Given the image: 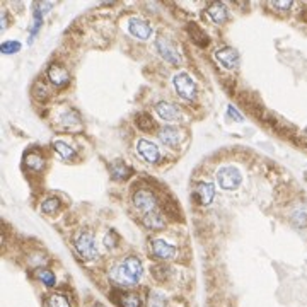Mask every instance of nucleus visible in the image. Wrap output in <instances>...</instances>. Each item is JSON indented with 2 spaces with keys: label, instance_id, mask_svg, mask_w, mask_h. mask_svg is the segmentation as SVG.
<instances>
[{
  "label": "nucleus",
  "instance_id": "nucleus-1",
  "mask_svg": "<svg viewBox=\"0 0 307 307\" xmlns=\"http://www.w3.org/2000/svg\"><path fill=\"white\" fill-rule=\"evenodd\" d=\"M142 273H143L142 261L135 256H130L116 264L111 270V273H109V276H111L113 282L118 283V285L128 287V285L138 283L140 278H142Z\"/></svg>",
  "mask_w": 307,
  "mask_h": 307
},
{
  "label": "nucleus",
  "instance_id": "nucleus-2",
  "mask_svg": "<svg viewBox=\"0 0 307 307\" xmlns=\"http://www.w3.org/2000/svg\"><path fill=\"white\" fill-rule=\"evenodd\" d=\"M74 246L77 249V253L81 258H84L87 261H94L97 258V246L94 241V236L89 230H82V232L75 234L74 237Z\"/></svg>",
  "mask_w": 307,
  "mask_h": 307
},
{
  "label": "nucleus",
  "instance_id": "nucleus-3",
  "mask_svg": "<svg viewBox=\"0 0 307 307\" xmlns=\"http://www.w3.org/2000/svg\"><path fill=\"white\" fill-rule=\"evenodd\" d=\"M241 181V171L236 166H223L217 171V183L222 189H236Z\"/></svg>",
  "mask_w": 307,
  "mask_h": 307
},
{
  "label": "nucleus",
  "instance_id": "nucleus-4",
  "mask_svg": "<svg viewBox=\"0 0 307 307\" xmlns=\"http://www.w3.org/2000/svg\"><path fill=\"white\" fill-rule=\"evenodd\" d=\"M173 84H174L176 92L179 94L183 99H186V101H195L196 99V84L188 74L181 72V74L174 75Z\"/></svg>",
  "mask_w": 307,
  "mask_h": 307
},
{
  "label": "nucleus",
  "instance_id": "nucleus-5",
  "mask_svg": "<svg viewBox=\"0 0 307 307\" xmlns=\"http://www.w3.org/2000/svg\"><path fill=\"white\" fill-rule=\"evenodd\" d=\"M155 48H157L159 55L166 60V62L173 63V65H179L181 63V53L176 48V44L171 40L164 36H159L157 41H155Z\"/></svg>",
  "mask_w": 307,
  "mask_h": 307
},
{
  "label": "nucleus",
  "instance_id": "nucleus-6",
  "mask_svg": "<svg viewBox=\"0 0 307 307\" xmlns=\"http://www.w3.org/2000/svg\"><path fill=\"white\" fill-rule=\"evenodd\" d=\"M133 205L138 210L149 214V212L155 210L157 198H155V195L150 189H138V191L133 193Z\"/></svg>",
  "mask_w": 307,
  "mask_h": 307
},
{
  "label": "nucleus",
  "instance_id": "nucleus-7",
  "mask_svg": "<svg viewBox=\"0 0 307 307\" xmlns=\"http://www.w3.org/2000/svg\"><path fill=\"white\" fill-rule=\"evenodd\" d=\"M215 58L217 62L227 68V70H234L239 65V53L232 46H223L220 50L215 51Z\"/></svg>",
  "mask_w": 307,
  "mask_h": 307
},
{
  "label": "nucleus",
  "instance_id": "nucleus-8",
  "mask_svg": "<svg viewBox=\"0 0 307 307\" xmlns=\"http://www.w3.org/2000/svg\"><path fill=\"white\" fill-rule=\"evenodd\" d=\"M150 253L157 260H173L176 256V248L169 242L162 241V239H154V241H150Z\"/></svg>",
  "mask_w": 307,
  "mask_h": 307
},
{
  "label": "nucleus",
  "instance_id": "nucleus-9",
  "mask_svg": "<svg viewBox=\"0 0 307 307\" xmlns=\"http://www.w3.org/2000/svg\"><path fill=\"white\" fill-rule=\"evenodd\" d=\"M136 152L142 155L147 162H150V164H155V162L159 161V157H161V154H159V147L147 138L138 140V143H136Z\"/></svg>",
  "mask_w": 307,
  "mask_h": 307
},
{
  "label": "nucleus",
  "instance_id": "nucleus-10",
  "mask_svg": "<svg viewBox=\"0 0 307 307\" xmlns=\"http://www.w3.org/2000/svg\"><path fill=\"white\" fill-rule=\"evenodd\" d=\"M48 79H50L51 84L63 87L70 82V74H68V70L62 63H51L48 67Z\"/></svg>",
  "mask_w": 307,
  "mask_h": 307
},
{
  "label": "nucleus",
  "instance_id": "nucleus-11",
  "mask_svg": "<svg viewBox=\"0 0 307 307\" xmlns=\"http://www.w3.org/2000/svg\"><path fill=\"white\" fill-rule=\"evenodd\" d=\"M128 31L133 34L135 38H138V40H147V38L152 34V28H150L149 22H145L143 19L132 17L130 21H128Z\"/></svg>",
  "mask_w": 307,
  "mask_h": 307
},
{
  "label": "nucleus",
  "instance_id": "nucleus-12",
  "mask_svg": "<svg viewBox=\"0 0 307 307\" xmlns=\"http://www.w3.org/2000/svg\"><path fill=\"white\" fill-rule=\"evenodd\" d=\"M155 111H157V115L166 121H176V120H179V116H181L177 106L169 101H159L157 104H155Z\"/></svg>",
  "mask_w": 307,
  "mask_h": 307
},
{
  "label": "nucleus",
  "instance_id": "nucleus-13",
  "mask_svg": "<svg viewBox=\"0 0 307 307\" xmlns=\"http://www.w3.org/2000/svg\"><path fill=\"white\" fill-rule=\"evenodd\" d=\"M195 196L202 205H208L212 203L215 196V188L210 181H198L195 186Z\"/></svg>",
  "mask_w": 307,
  "mask_h": 307
},
{
  "label": "nucleus",
  "instance_id": "nucleus-14",
  "mask_svg": "<svg viewBox=\"0 0 307 307\" xmlns=\"http://www.w3.org/2000/svg\"><path fill=\"white\" fill-rule=\"evenodd\" d=\"M159 138H161V142L166 143V145L176 147V145H179V142H181V132L174 127H162L161 130H159Z\"/></svg>",
  "mask_w": 307,
  "mask_h": 307
},
{
  "label": "nucleus",
  "instance_id": "nucleus-15",
  "mask_svg": "<svg viewBox=\"0 0 307 307\" xmlns=\"http://www.w3.org/2000/svg\"><path fill=\"white\" fill-rule=\"evenodd\" d=\"M142 222H143V225L149 227V229H152V230L164 229L166 227V219L159 210H152V212H149V214H145L142 219Z\"/></svg>",
  "mask_w": 307,
  "mask_h": 307
},
{
  "label": "nucleus",
  "instance_id": "nucleus-16",
  "mask_svg": "<svg viewBox=\"0 0 307 307\" xmlns=\"http://www.w3.org/2000/svg\"><path fill=\"white\" fill-rule=\"evenodd\" d=\"M115 299L120 307H142L140 295L135 292H118L115 294Z\"/></svg>",
  "mask_w": 307,
  "mask_h": 307
},
{
  "label": "nucleus",
  "instance_id": "nucleus-17",
  "mask_svg": "<svg viewBox=\"0 0 307 307\" xmlns=\"http://www.w3.org/2000/svg\"><path fill=\"white\" fill-rule=\"evenodd\" d=\"M208 12V17L212 19L214 22H217V24H222V22L227 21V16H229V12H227V7L223 5L220 2H214L208 5L207 9Z\"/></svg>",
  "mask_w": 307,
  "mask_h": 307
},
{
  "label": "nucleus",
  "instance_id": "nucleus-18",
  "mask_svg": "<svg viewBox=\"0 0 307 307\" xmlns=\"http://www.w3.org/2000/svg\"><path fill=\"white\" fill-rule=\"evenodd\" d=\"M188 34L191 36V40L200 46H207L210 43V38L207 36V33L202 28H198L196 24H188Z\"/></svg>",
  "mask_w": 307,
  "mask_h": 307
},
{
  "label": "nucleus",
  "instance_id": "nucleus-19",
  "mask_svg": "<svg viewBox=\"0 0 307 307\" xmlns=\"http://www.w3.org/2000/svg\"><path fill=\"white\" fill-rule=\"evenodd\" d=\"M290 219L294 222V225L297 227H306L307 225V205H297L294 210L290 212Z\"/></svg>",
  "mask_w": 307,
  "mask_h": 307
},
{
  "label": "nucleus",
  "instance_id": "nucleus-20",
  "mask_svg": "<svg viewBox=\"0 0 307 307\" xmlns=\"http://www.w3.org/2000/svg\"><path fill=\"white\" fill-rule=\"evenodd\" d=\"M60 125H63L65 128H79L81 127V116L74 111V109H68L60 116Z\"/></svg>",
  "mask_w": 307,
  "mask_h": 307
},
{
  "label": "nucleus",
  "instance_id": "nucleus-21",
  "mask_svg": "<svg viewBox=\"0 0 307 307\" xmlns=\"http://www.w3.org/2000/svg\"><path fill=\"white\" fill-rule=\"evenodd\" d=\"M111 174L115 179H127V177L132 176V168L128 164H125V162H115V164L111 166Z\"/></svg>",
  "mask_w": 307,
  "mask_h": 307
},
{
  "label": "nucleus",
  "instance_id": "nucleus-22",
  "mask_svg": "<svg viewBox=\"0 0 307 307\" xmlns=\"http://www.w3.org/2000/svg\"><path fill=\"white\" fill-rule=\"evenodd\" d=\"M147 307H168V299L161 292H149L147 295Z\"/></svg>",
  "mask_w": 307,
  "mask_h": 307
},
{
  "label": "nucleus",
  "instance_id": "nucleus-23",
  "mask_svg": "<svg viewBox=\"0 0 307 307\" xmlns=\"http://www.w3.org/2000/svg\"><path fill=\"white\" fill-rule=\"evenodd\" d=\"M53 149L56 150V152L60 154V157L62 159H72L75 155V150L72 149L70 145H67L65 142H53Z\"/></svg>",
  "mask_w": 307,
  "mask_h": 307
},
{
  "label": "nucleus",
  "instance_id": "nucleus-24",
  "mask_svg": "<svg viewBox=\"0 0 307 307\" xmlns=\"http://www.w3.org/2000/svg\"><path fill=\"white\" fill-rule=\"evenodd\" d=\"M26 164H28V168H31L34 171H40L44 168V159L41 157L40 154H29L26 155Z\"/></svg>",
  "mask_w": 307,
  "mask_h": 307
},
{
  "label": "nucleus",
  "instance_id": "nucleus-25",
  "mask_svg": "<svg viewBox=\"0 0 307 307\" xmlns=\"http://www.w3.org/2000/svg\"><path fill=\"white\" fill-rule=\"evenodd\" d=\"M46 307H70V302L63 294H53L46 302Z\"/></svg>",
  "mask_w": 307,
  "mask_h": 307
},
{
  "label": "nucleus",
  "instance_id": "nucleus-26",
  "mask_svg": "<svg viewBox=\"0 0 307 307\" xmlns=\"http://www.w3.org/2000/svg\"><path fill=\"white\" fill-rule=\"evenodd\" d=\"M135 123H136V127L140 128V130H152L154 128V120L150 118L149 115H136L135 116Z\"/></svg>",
  "mask_w": 307,
  "mask_h": 307
},
{
  "label": "nucleus",
  "instance_id": "nucleus-27",
  "mask_svg": "<svg viewBox=\"0 0 307 307\" xmlns=\"http://www.w3.org/2000/svg\"><path fill=\"white\" fill-rule=\"evenodd\" d=\"M169 271L171 270L166 266V264H155V266H152V275L157 282H166L169 276Z\"/></svg>",
  "mask_w": 307,
  "mask_h": 307
},
{
  "label": "nucleus",
  "instance_id": "nucleus-28",
  "mask_svg": "<svg viewBox=\"0 0 307 307\" xmlns=\"http://www.w3.org/2000/svg\"><path fill=\"white\" fill-rule=\"evenodd\" d=\"M36 276H38V278H40L41 282H43L46 287H53V285H55V275H53V273H51L50 270H43V268H41V270H38V271H36Z\"/></svg>",
  "mask_w": 307,
  "mask_h": 307
},
{
  "label": "nucleus",
  "instance_id": "nucleus-29",
  "mask_svg": "<svg viewBox=\"0 0 307 307\" xmlns=\"http://www.w3.org/2000/svg\"><path fill=\"white\" fill-rule=\"evenodd\" d=\"M60 207V200L58 198H48L44 200L43 205H41V208H43V212H46V214H53V212H56Z\"/></svg>",
  "mask_w": 307,
  "mask_h": 307
},
{
  "label": "nucleus",
  "instance_id": "nucleus-30",
  "mask_svg": "<svg viewBox=\"0 0 307 307\" xmlns=\"http://www.w3.org/2000/svg\"><path fill=\"white\" fill-rule=\"evenodd\" d=\"M102 242H104V246L108 249H115L116 244H118V234L113 232V230H109V232L104 236V239H102Z\"/></svg>",
  "mask_w": 307,
  "mask_h": 307
},
{
  "label": "nucleus",
  "instance_id": "nucleus-31",
  "mask_svg": "<svg viewBox=\"0 0 307 307\" xmlns=\"http://www.w3.org/2000/svg\"><path fill=\"white\" fill-rule=\"evenodd\" d=\"M19 48H21V44H19L17 41H5V43L2 44V53H5V55H10V53L19 51Z\"/></svg>",
  "mask_w": 307,
  "mask_h": 307
},
{
  "label": "nucleus",
  "instance_id": "nucleus-32",
  "mask_svg": "<svg viewBox=\"0 0 307 307\" xmlns=\"http://www.w3.org/2000/svg\"><path fill=\"white\" fill-rule=\"evenodd\" d=\"M271 5L278 10H289L292 7V2H287V0H276V2H271Z\"/></svg>",
  "mask_w": 307,
  "mask_h": 307
},
{
  "label": "nucleus",
  "instance_id": "nucleus-33",
  "mask_svg": "<svg viewBox=\"0 0 307 307\" xmlns=\"http://www.w3.org/2000/svg\"><path fill=\"white\" fill-rule=\"evenodd\" d=\"M229 115L232 116L234 120H237V121H242V120H244V118H242V115H239V113H237V109L234 108L232 104H229Z\"/></svg>",
  "mask_w": 307,
  "mask_h": 307
},
{
  "label": "nucleus",
  "instance_id": "nucleus-34",
  "mask_svg": "<svg viewBox=\"0 0 307 307\" xmlns=\"http://www.w3.org/2000/svg\"><path fill=\"white\" fill-rule=\"evenodd\" d=\"M7 24H9V21H7V14H2V19H0V26H2V31L7 28Z\"/></svg>",
  "mask_w": 307,
  "mask_h": 307
}]
</instances>
